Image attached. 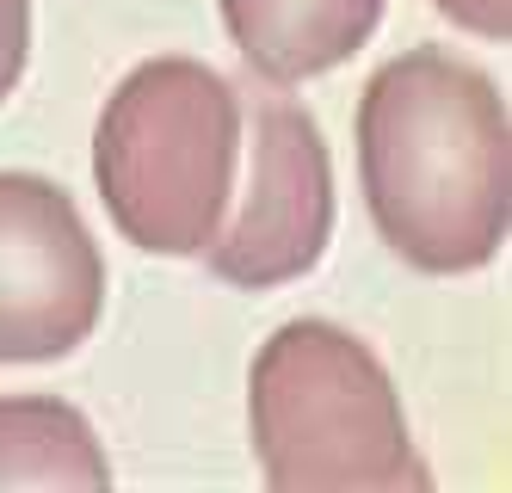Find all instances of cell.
<instances>
[{
  "label": "cell",
  "mask_w": 512,
  "mask_h": 493,
  "mask_svg": "<svg viewBox=\"0 0 512 493\" xmlns=\"http://www.w3.org/2000/svg\"><path fill=\"white\" fill-rule=\"evenodd\" d=\"M334 235V167L315 118L284 93H241V167L204 247L210 272L241 290L303 278Z\"/></svg>",
  "instance_id": "277c9868"
},
{
  "label": "cell",
  "mask_w": 512,
  "mask_h": 493,
  "mask_svg": "<svg viewBox=\"0 0 512 493\" xmlns=\"http://www.w3.org/2000/svg\"><path fill=\"white\" fill-rule=\"evenodd\" d=\"M241 167V93L216 68L161 56L112 93L93 136V173L112 222L149 253L210 247Z\"/></svg>",
  "instance_id": "3957f363"
},
{
  "label": "cell",
  "mask_w": 512,
  "mask_h": 493,
  "mask_svg": "<svg viewBox=\"0 0 512 493\" xmlns=\"http://www.w3.org/2000/svg\"><path fill=\"white\" fill-rule=\"evenodd\" d=\"M31 50V0H0V99L19 87Z\"/></svg>",
  "instance_id": "ba28073f"
},
{
  "label": "cell",
  "mask_w": 512,
  "mask_h": 493,
  "mask_svg": "<svg viewBox=\"0 0 512 493\" xmlns=\"http://www.w3.org/2000/svg\"><path fill=\"white\" fill-rule=\"evenodd\" d=\"M223 19L260 81L297 87L340 68L377 31L383 0H223Z\"/></svg>",
  "instance_id": "8992f818"
},
{
  "label": "cell",
  "mask_w": 512,
  "mask_h": 493,
  "mask_svg": "<svg viewBox=\"0 0 512 493\" xmlns=\"http://www.w3.org/2000/svg\"><path fill=\"white\" fill-rule=\"evenodd\" d=\"M99 302L105 265L68 192L38 173H0V364L75 352Z\"/></svg>",
  "instance_id": "5b68a950"
},
{
  "label": "cell",
  "mask_w": 512,
  "mask_h": 493,
  "mask_svg": "<svg viewBox=\"0 0 512 493\" xmlns=\"http://www.w3.org/2000/svg\"><path fill=\"white\" fill-rule=\"evenodd\" d=\"M253 450L278 493H426L389 370L327 321L278 327L247 376Z\"/></svg>",
  "instance_id": "7a4b0ae2"
},
{
  "label": "cell",
  "mask_w": 512,
  "mask_h": 493,
  "mask_svg": "<svg viewBox=\"0 0 512 493\" xmlns=\"http://www.w3.org/2000/svg\"><path fill=\"white\" fill-rule=\"evenodd\" d=\"M438 13L457 19L463 31H482V37H506V25H512L506 0H438Z\"/></svg>",
  "instance_id": "9c48e42d"
},
{
  "label": "cell",
  "mask_w": 512,
  "mask_h": 493,
  "mask_svg": "<svg viewBox=\"0 0 512 493\" xmlns=\"http://www.w3.org/2000/svg\"><path fill=\"white\" fill-rule=\"evenodd\" d=\"M112 481L93 426L62 401H0V487H68L99 493Z\"/></svg>",
  "instance_id": "52a82bcc"
},
{
  "label": "cell",
  "mask_w": 512,
  "mask_h": 493,
  "mask_svg": "<svg viewBox=\"0 0 512 493\" xmlns=\"http://www.w3.org/2000/svg\"><path fill=\"white\" fill-rule=\"evenodd\" d=\"M358 173L408 265L475 272L506 241V99L445 50L395 56L358 99Z\"/></svg>",
  "instance_id": "6da1fadb"
}]
</instances>
